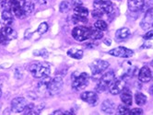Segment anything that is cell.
Masks as SVG:
<instances>
[{"label":"cell","instance_id":"21","mask_svg":"<svg viewBox=\"0 0 153 115\" xmlns=\"http://www.w3.org/2000/svg\"><path fill=\"white\" fill-rule=\"evenodd\" d=\"M68 55L74 58V59H81L83 57V51L79 49H75L72 48L68 51Z\"/></svg>","mask_w":153,"mask_h":115},{"label":"cell","instance_id":"19","mask_svg":"<svg viewBox=\"0 0 153 115\" xmlns=\"http://www.w3.org/2000/svg\"><path fill=\"white\" fill-rule=\"evenodd\" d=\"M2 20L7 26H10L13 23V16L9 8H4L2 12Z\"/></svg>","mask_w":153,"mask_h":115},{"label":"cell","instance_id":"41","mask_svg":"<svg viewBox=\"0 0 153 115\" xmlns=\"http://www.w3.org/2000/svg\"><path fill=\"white\" fill-rule=\"evenodd\" d=\"M1 95H2V91H1V89H0V98H1Z\"/></svg>","mask_w":153,"mask_h":115},{"label":"cell","instance_id":"3","mask_svg":"<svg viewBox=\"0 0 153 115\" xmlns=\"http://www.w3.org/2000/svg\"><path fill=\"white\" fill-rule=\"evenodd\" d=\"M114 73L113 71H109L101 77L98 85L96 86V90L98 92H103L104 90H106L109 87L111 86V84L113 83V81L114 80Z\"/></svg>","mask_w":153,"mask_h":115},{"label":"cell","instance_id":"10","mask_svg":"<svg viewBox=\"0 0 153 115\" xmlns=\"http://www.w3.org/2000/svg\"><path fill=\"white\" fill-rule=\"evenodd\" d=\"M26 106H27V100L22 97L15 98L11 101V111L15 113L23 112Z\"/></svg>","mask_w":153,"mask_h":115},{"label":"cell","instance_id":"25","mask_svg":"<svg viewBox=\"0 0 153 115\" xmlns=\"http://www.w3.org/2000/svg\"><path fill=\"white\" fill-rule=\"evenodd\" d=\"M103 37V33L102 31L100 29H91V37L90 39L91 40H100Z\"/></svg>","mask_w":153,"mask_h":115},{"label":"cell","instance_id":"13","mask_svg":"<svg viewBox=\"0 0 153 115\" xmlns=\"http://www.w3.org/2000/svg\"><path fill=\"white\" fill-rule=\"evenodd\" d=\"M125 88H126V81L124 78L114 80L111 86L109 87V88H110V93L113 94V95H118V94H120L123 91Z\"/></svg>","mask_w":153,"mask_h":115},{"label":"cell","instance_id":"8","mask_svg":"<svg viewBox=\"0 0 153 115\" xmlns=\"http://www.w3.org/2000/svg\"><path fill=\"white\" fill-rule=\"evenodd\" d=\"M140 27L144 30L153 28V7H149L140 22Z\"/></svg>","mask_w":153,"mask_h":115},{"label":"cell","instance_id":"12","mask_svg":"<svg viewBox=\"0 0 153 115\" xmlns=\"http://www.w3.org/2000/svg\"><path fill=\"white\" fill-rule=\"evenodd\" d=\"M8 5H9V8L11 10V12L19 18H23L25 17L23 10H22V7L20 6L19 2L18 0H8Z\"/></svg>","mask_w":153,"mask_h":115},{"label":"cell","instance_id":"18","mask_svg":"<svg viewBox=\"0 0 153 115\" xmlns=\"http://www.w3.org/2000/svg\"><path fill=\"white\" fill-rule=\"evenodd\" d=\"M129 36H130V29L127 28L119 29L115 33V38L118 41H126Z\"/></svg>","mask_w":153,"mask_h":115},{"label":"cell","instance_id":"20","mask_svg":"<svg viewBox=\"0 0 153 115\" xmlns=\"http://www.w3.org/2000/svg\"><path fill=\"white\" fill-rule=\"evenodd\" d=\"M22 7V10H23V13L25 15V17L27 16H30V14L33 13L34 11V4L32 3L30 0H25L23 5L21 6Z\"/></svg>","mask_w":153,"mask_h":115},{"label":"cell","instance_id":"40","mask_svg":"<svg viewBox=\"0 0 153 115\" xmlns=\"http://www.w3.org/2000/svg\"><path fill=\"white\" fill-rule=\"evenodd\" d=\"M150 66L153 67V60H152V61H151V63H150Z\"/></svg>","mask_w":153,"mask_h":115},{"label":"cell","instance_id":"37","mask_svg":"<svg viewBox=\"0 0 153 115\" xmlns=\"http://www.w3.org/2000/svg\"><path fill=\"white\" fill-rule=\"evenodd\" d=\"M104 43L107 44V45H110V44H111V41H110V40H105V41H104Z\"/></svg>","mask_w":153,"mask_h":115},{"label":"cell","instance_id":"17","mask_svg":"<svg viewBox=\"0 0 153 115\" xmlns=\"http://www.w3.org/2000/svg\"><path fill=\"white\" fill-rule=\"evenodd\" d=\"M115 109V104L111 100H106L102 104V111L107 114H113Z\"/></svg>","mask_w":153,"mask_h":115},{"label":"cell","instance_id":"30","mask_svg":"<svg viewBox=\"0 0 153 115\" xmlns=\"http://www.w3.org/2000/svg\"><path fill=\"white\" fill-rule=\"evenodd\" d=\"M48 30V24L46 22H42L40 24V26L38 27V29H37V32L39 34H43L45 33L46 31Z\"/></svg>","mask_w":153,"mask_h":115},{"label":"cell","instance_id":"5","mask_svg":"<svg viewBox=\"0 0 153 115\" xmlns=\"http://www.w3.org/2000/svg\"><path fill=\"white\" fill-rule=\"evenodd\" d=\"M93 7L95 9H99L103 14L110 15L114 13V7L113 3L109 0H95L93 3Z\"/></svg>","mask_w":153,"mask_h":115},{"label":"cell","instance_id":"38","mask_svg":"<svg viewBox=\"0 0 153 115\" xmlns=\"http://www.w3.org/2000/svg\"><path fill=\"white\" fill-rule=\"evenodd\" d=\"M37 1L41 4H45L47 2V0H37Z\"/></svg>","mask_w":153,"mask_h":115},{"label":"cell","instance_id":"16","mask_svg":"<svg viewBox=\"0 0 153 115\" xmlns=\"http://www.w3.org/2000/svg\"><path fill=\"white\" fill-rule=\"evenodd\" d=\"M120 94H121V100L124 104H126L127 106L132 105V100H133L132 93H131V91L129 89L125 88Z\"/></svg>","mask_w":153,"mask_h":115},{"label":"cell","instance_id":"28","mask_svg":"<svg viewBox=\"0 0 153 115\" xmlns=\"http://www.w3.org/2000/svg\"><path fill=\"white\" fill-rule=\"evenodd\" d=\"M69 9H70V4L68 1H63L59 6V10H60V12H62V13L68 12Z\"/></svg>","mask_w":153,"mask_h":115},{"label":"cell","instance_id":"2","mask_svg":"<svg viewBox=\"0 0 153 115\" xmlns=\"http://www.w3.org/2000/svg\"><path fill=\"white\" fill-rule=\"evenodd\" d=\"M72 75V88L73 90L79 91L84 89L89 84L90 76L87 73H76Z\"/></svg>","mask_w":153,"mask_h":115},{"label":"cell","instance_id":"32","mask_svg":"<svg viewBox=\"0 0 153 115\" xmlns=\"http://www.w3.org/2000/svg\"><path fill=\"white\" fill-rule=\"evenodd\" d=\"M91 14H92L93 18H102V17L103 16V13L101 11V10H99V9H95V8H94L93 11L91 12Z\"/></svg>","mask_w":153,"mask_h":115},{"label":"cell","instance_id":"14","mask_svg":"<svg viewBox=\"0 0 153 115\" xmlns=\"http://www.w3.org/2000/svg\"><path fill=\"white\" fill-rule=\"evenodd\" d=\"M145 5V0H128V9L131 12H137L143 8Z\"/></svg>","mask_w":153,"mask_h":115},{"label":"cell","instance_id":"29","mask_svg":"<svg viewBox=\"0 0 153 115\" xmlns=\"http://www.w3.org/2000/svg\"><path fill=\"white\" fill-rule=\"evenodd\" d=\"M72 21L74 24H79V23H84L87 22V18L79 17L78 15H74L72 17Z\"/></svg>","mask_w":153,"mask_h":115},{"label":"cell","instance_id":"7","mask_svg":"<svg viewBox=\"0 0 153 115\" xmlns=\"http://www.w3.org/2000/svg\"><path fill=\"white\" fill-rule=\"evenodd\" d=\"M62 87H63V78L60 76H56L50 81L47 92L50 96H54L60 92Z\"/></svg>","mask_w":153,"mask_h":115},{"label":"cell","instance_id":"33","mask_svg":"<svg viewBox=\"0 0 153 115\" xmlns=\"http://www.w3.org/2000/svg\"><path fill=\"white\" fill-rule=\"evenodd\" d=\"M144 111H142L141 109H132V110H130V112H129V115H140V114H143Z\"/></svg>","mask_w":153,"mask_h":115},{"label":"cell","instance_id":"27","mask_svg":"<svg viewBox=\"0 0 153 115\" xmlns=\"http://www.w3.org/2000/svg\"><path fill=\"white\" fill-rule=\"evenodd\" d=\"M94 27L97 29H100V30H105L107 29V24L105 21H103V20L102 19H99V20H97V21L95 22L94 24Z\"/></svg>","mask_w":153,"mask_h":115},{"label":"cell","instance_id":"36","mask_svg":"<svg viewBox=\"0 0 153 115\" xmlns=\"http://www.w3.org/2000/svg\"><path fill=\"white\" fill-rule=\"evenodd\" d=\"M149 94H150V95H152V96H153V84L150 86V88H149Z\"/></svg>","mask_w":153,"mask_h":115},{"label":"cell","instance_id":"24","mask_svg":"<svg viewBox=\"0 0 153 115\" xmlns=\"http://www.w3.org/2000/svg\"><path fill=\"white\" fill-rule=\"evenodd\" d=\"M135 101H136V103L137 104V105H139V106H143L144 104L147 102V97L144 95L143 93L137 92V93L136 94V96H135Z\"/></svg>","mask_w":153,"mask_h":115},{"label":"cell","instance_id":"9","mask_svg":"<svg viewBox=\"0 0 153 115\" xmlns=\"http://www.w3.org/2000/svg\"><path fill=\"white\" fill-rule=\"evenodd\" d=\"M109 55L120 58H130L134 55V52L126 47H117L109 51Z\"/></svg>","mask_w":153,"mask_h":115},{"label":"cell","instance_id":"22","mask_svg":"<svg viewBox=\"0 0 153 115\" xmlns=\"http://www.w3.org/2000/svg\"><path fill=\"white\" fill-rule=\"evenodd\" d=\"M74 13L75 15H78L79 17H83V18H87L89 15V10L87 9L84 7L81 6H76L74 7Z\"/></svg>","mask_w":153,"mask_h":115},{"label":"cell","instance_id":"11","mask_svg":"<svg viewBox=\"0 0 153 115\" xmlns=\"http://www.w3.org/2000/svg\"><path fill=\"white\" fill-rule=\"evenodd\" d=\"M80 99L83 101L89 103L91 106H96L98 101H99V98H98L97 93L94 91H85L81 93Z\"/></svg>","mask_w":153,"mask_h":115},{"label":"cell","instance_id":"39","mask_svg":"<svg viewBox=\"0 0 153 115\" xmlns=\"http://www.w3.org/2000/svg\"><path fill=\"white\" fill-rule=\"evenodd\" d=\"M149 47H151V44H144L142 46V48H149Z\"/></svg>","mask_w":153,"mask_h":115},{"label":"cell","instance_id":"6","mask_svg":"<svg viewBox=\"0 0 153 115\" xmlns=\"http://www.w3.org/2000/svg\"><path fill=\"white\" fill-rule=\"evenodd\" d=\"M108 66H109V63L104 60H95L90 66L91 70V74L94 77L102 75V73L108 68Z\"/></svg>","mask_w":153,"mask_h":115},{"label":"cell","instance_id":"31","mask_svg":"<svg viewBox=\"0 0 153 115\" xmlns=\"http://www.w3.org/2000/svg\"><path fill=\"white\" fill-rule=\"evenodd\" d=\"M10 41V40L3 33V31H2V30H0V43L3 44V45H6V44L8 43V41Z\"/></svg>","mask_w":153,"mask_h":115},{"label":"cell","instance_id":"35","mask_svg":"<svg viewBox=\"0 0 153 115\" xmlns=\"http://www.w3.org/2000/svg\"><path fill=\"white\" fill-rule=\"evenodd\" d=\"M53 114H67V115H69V114H73L69 111H62V110H59V111H53Z\"/></svg>","mask_w":153,"mask_h":115},{"label":"cell","instance_id":"23","mask_svg":"<svg viewBox=\"0 0 153 115\" xmlns=\"http://www.w3.org/2000/svg\"><path fill=\"white\" fill-rule=\"evenodd\" d=\"M2 31H3V33L9 39V40H13L17 37V33L15 32V30L12 29L10 27L8 26H6L5 28L2 29Z\"/></svg>","mask_w":153,"mask_h":115},{"label":"cell","instance_id":"26","mask_svg":"<svg viewBox=\"0 0 153 115\" xmlns=\"http://www.w3.org/2000/svg\"><path fill=\"white\" fill-rule=\"evenodd\" d=\"M130 110L128 109V106L124 104V105H120L117 110V113L121 115H129Z\"/></svg>","mask_w":153,"mask_h":115},{"label":"cell","instance_id":"15","mask_svg":"<svg viewBox=\"0 0 153 115\" xmlns=\"http://www.w3.org/2000/svg\"><path fill=\"white\" fill-rule=\"evenodd\" d=\"M151 75H152V73H151L150 69L148 66H143L138 73V79L141 82L147 83V82L150 81V79L152 78Z\"/></svg>","mask_w":153,"mask_h":115},{"label":"cell","instance_id":"4","mask_svg":"<svg viewBox=\"0 0 153 115\" xmlns=\"http://www.w3.org/2000/svg\"><path fill=\"white\" fill-rule=\"evenodd\" d=\"M91 33V29L84 26H76L72 30L73 38L78 41H84L90 39Z\"/></svg>","mask_w":153,"mask_h":115},{"label":"cell","instance_id":"34","mask_svg":"<svg viewBox=\"0 0 153 115\" xmlns=\"http://www.w3.org/2000/svg\"><path fill=\"white\" fill-rule=\"evenodd\" d=\"M143 39H145V40H153V29L150 30V31H148L146 34H144Z\"/></svg>","mask_w":153,"mask_h":115},{"label":"cell","instance_id":"1","mask_svg":"<svg viewBox=\"0 0 153 115\" xmlns=\"http://www.w3.org/2000/svg\"><path fill=\"white\" fill-rule=\"evenodd\" d=\"M32 77L35 78H42L50 74V66L46 63H33L29 67Z\"/></svg>","mask_w":153,"mask_h":115},{"label":"cell","instance_id":"42","mask_svg":"<svg viewBox=\"0 0 153 115\" xmlns=\"http://www.w3.org/2000/svg\"><path fill=\"white\" fill-rule=\"evenodd\" d=\"M21 1H25V0H21Z\"/></svg>","mask_w":153,"mask_h":115}]
</instances>
